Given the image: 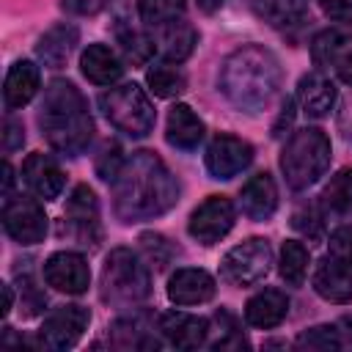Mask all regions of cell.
<instances>
[{"mask_svg":"<svg viewBox=\"0 0 352 352\" xmlns=\"http://www.w3.org/2000/svg\"><path fill=\"white\" fill-rule=\"evenodd\" d=\"M179 198V182L154 151H135L113 182V206L124 223L165 214Z\"/></svg>","mask_w":352,"mask_h":352,"instance_id":"obj_1","label":"cell"},{"mask_svg":"<svg viewBox=\"0 0 352 352\" xmlns=\"http://www.w3.org/2000/svg\"><path fill=\"white\" fill-rule=\"evenodd\" d=\"M278 88H280V63L267 47L248 44L234 50L223 60L220 91L234 107L245 113H258L272 102Z\"/></svg>","mask_w":352,"mask_h":352,"instance_id":"obj_2","label":"cell"},{"mask_svg":"<svg viewBox=\"0 0 352 352\" xmlns=\"http://www.w3.org/2000/svg\"><path fill=\"white\" fill-rule=\"evenodd\" d=\"M38 126H41L47 143L66 157H77L88 148V143L94 138V118L88 113L85 96L77 91L74 82L52 80L44 88Z\"/></svg>","mask_w":352,"mask_h":352,"instance_id":"obj_3","label":"cell"},{"mask_svg":"<svg viewBox=\"0 0 352 352\" xmlns=\"http://www.w3.org/2000/svg\"><path fill=\"white\" fill-rule=\"evenodd\" d=\"M330 157H333L330 138L316 126H302L286 140L280 151V170L289 187L308 190L327 173Z\"/></svg>","mask_w":352,"mask_h":352,"instance_id":"obj_4","label":"cell"},{"mask_svg":"<svg viewBox=\"0 0 352 352\" xmlns=\"http://www.w3.org/2000/svg\"><path fill=\"white\" fill-rule=\"evenodd\" d=\"M151 292L148 270L129 248H113L102 267V300L116 308H132Z\"/></svg>","mask_w":352,"mask_h":352,"instance_id":"obj_5","label":"cell"},{"mask_svg":"<svg viewBox=\"0 0 352 352\" xmlns=\"http://www.w3.org/2000/svg\"><path fill=\"white\" fill-rule=\"evenodd\" d=\"M99 104L107 121L129 138H146L154 129V121H157L154 104L138 82H124L104 91L99 96Z\"/></svg>","mask_w":352,"mask_h":352,"instance_id":"obj_6","label":"cell"},{"mask_svg":"<svg viewBox=\"0 0 352 352\" xmlns=\"http://www.w3.org/2000/svg\"><path fill=\"white\" fill-rule=\"evenodd\" d=\"M272 267V248L261 236L234 245L220 261V278L231 286H253L267 278Z\"/></svg>","mask_w":352,"mask_h":352,"instance_id":"obj_7","label":"cell"},{"mask_svg":"<svg viewBox=\"0 0 352 352\" xmlns=\"http://www.w3.org/2000/svg\"><path fill=\"white\" fill-rule=\"evenodd\" d=\"M3 228L19 245H36L47 236V214L41 204L30 195L6 198L3 204Z\"/></svg>","mask_w":352,"mask_h":352,"instance_id":"obj_8","label":"cell"},{"mask_svg":"<svg viewBox=\"0 0 352 352\" xmlns=\"http://www.w3.org/2000/svg\"><path fill=\"white\" fill-rule=\"evenodd\" d=\"M234 220H236L234 204L226 195H209L204 204H198L192 209L187 231L201 245H214L234 228Z\"/></svg>","mask_w":352,"mask_h":352,"instance_id":"obj_9","label":"cell"},{"mask_svg":"<svg viewBox=\"0 0 352 352\" xmlns=\"http://www.w3.org/2000/svg\"><path fill=\"white\" fill-rule=\"evenodd\" d=\"M91 322V311L82 305H58L55 311L47 314L41 330H38V341L47 349H72L82 333L88 330Z\"/></svg>","mask_w":352,"mask_h":352,"instance_id":"obj_10","label":"cell"},{"mask_svg":"<svg viewBox=\"0 0 352 352\" xmlns=\"http://www.w3.org/2000/svg\"><path fill=\"white\" fill-rule=\"evenodd\" d=\"M63 223L69 226V231L74 234V239L80 245L96 248V242L102 236V231H99V204H96V195L88 184H77L72 190V198L66 201Z\"/></svg>","mask_w":352,"mask_h":352,"instance_id":"obj_11","label":"cell"},{"mask_svg":"<svg viewBox=\"0 0 352 352\" xmlns=\"http://www.w3.org/2000/svg\"><path fill=\"white\" fill-rule=\"evenodd\" d=\"M44 280L55 292L82 294L91 286V267H88V261L80 253L60 250V253H52L44 261Z\"/></svg>","mask_w":352,"mask_h":352,"instance_id":"obj_12","label":"cell"},{"mask_svg":"<svg viewBox=\"0 0 352 352\" xmlns=\"http://www.w3.org/2000/svg\"><path fill=\"white\" fill-rule=\"evenodd\" d=\"M253 162V146L236 135H217L206 148V170L212 179H234Z\"/></svg>","mask_w":352,"mask_h":352,"instance_id":"obj_13","label":"cell"},{"mask_svg":"<svg viewBox=\"0 0 352 352\" xmlns=\"http://www.w3.org/2000/svg\"><path fill=\"white\" fill-rule=\"evenodd\" d=\"M22 179H25V184H28L38 198H44V201L60 198L63 184H66L60 165H58L50 154H44V151L28 154V160L22 162Z\"/></svg>","mask_w":352,"mask_h":352,"instance_id":"obj_14","label":"cell"},{"mask_svg":"<svg viewBox=\"0 0 352 352\" xmlns=\"http://www.w3.org/2000/svg\"><path fill=\"white\" fill-rule=\"evenodd\" d=\"M214 278L198 267H182L168 280V300L173 305H201L214 297Z\"/></svg>","mask_w":352,"mask_h":352,"instance_id":"obj_15","label":"cell"},{"mask_svg":"<svg viewBox=\"0 0 352 352\" xmlns=\"http://www.w3.org/2000/svg\"><path fill=\"white\" fill-rule=\"evenodd\" d=\"M165 341L176 349H195L206 341L209 336V322L204 316L195 314H184V311H168L160 316V327H157Z\"/></svg>","mask_w":352,"mask_h":352,"instance_id":"obj_16","label":"cell"},{"mask_svg":"<svg viewBox=\"0 0 352 352\" xmlns=\"http://www.w3.org/2000/svg\"><path fill=\"white\" fill-rule=\"evenodd\" d=\"M311 283H314V292L327 302H336V305L352 302V270L333 256H324L316 264Z\"/></svg>","mask_w":352,"mask_h":352,"instance_id":"obj_17","label":"cell"},{"mask_svg":"<svg viewBox=\"0 0 352 352\" xmlns=\"http://www.w3.org/2000/svg\"><path fill=\"white\" fill-rule=\"evenodd\" d=\"M165 140L173 148L182 151H192L198 148V143L204 140V121L195 116V110L184 102H176L168 113V124H165Z\"/></svg>","mask_w":352,"mask_h":352,"instance_id":"obj_18","label":"cell"},{"mask_svg":"<svg viewBox=\"0 0 352 352\" xmlns=\"http://www.w3.org/2000/svg\"><path fill=\"white\" fill-rule=\"evenodd\" d=\"M239 204H242V212L250 217V220H270L278 209V187H275V179L270 173H256L245 182L242 192H239Z\"/></svg>","mask_w":352,"mask_h":352,"instance_id":"obj_19","label":"cell"},{"mask_svg":"<svg viewBox=\"0 0 352 352\" xmlns=\"http://www.w3.org/2000/svg\"><path fill=\"white\" fill-rule=\"evenodd\" d=\"M154 44L160 50V55L170 63H182L184 58H190V52L195 50L198 44V33L190 22L182 19H173L162 28H154Z\"/></svg>","mask_w":352,"mask_h":352,"instance_id":"obj_20","label":"cell"},{"mask_svg":"<svg viewBox=\"0 0 352 352\" xmlns=\"http://www.w3.org/2000/svg\"><path fill=\"white\" fill-rule=\"evenodd\" d=\"M289 314V297L280 289H261L245 305V322L258 330L278 327Z\"/></svg>","mask_w":352,"mask_h":352,"instance_id":"obj_21","label":"cell"},{"mask_svg":"<svg viewBox=\"0 0 352 352\" xmlns=\"http://www.w3.org/2000/svg\"><path fill=\"white\" fill-rule=\"evenodd\" d=\"M297 102L308 118H324L336 102V82L322 72H311L297 85Z\"/></svg>","mask_w":352,"mask_h":352,"instance_id":"obj_22","label":"cell"},{"mask_svg":"<svg viewBox=\"0 0 352 352\" xmlns=\"http://www.w3.org/2000/svg\"><path fill=\"white\" fill-rule=\"evenodd\" d=\"M77 41H80L77 28L63 22V25L50 28V30L38 38L36 55H38V60H41L44 66L60 69V66H66V60H69V55L74 52V44H77Z\"/></svg>","mask_w":352,"mask_h":352,"instance_id":"obj_23","label":"cell"},{"mask_svg":"<svg viewBox=\"0 0 352 352\" xmlns=\"http://www.w3.org/2000/svg\"><path fill=\"white\" fill-rule=\"evenodd\" d=\"M38 91V66L33 60H16L8 74H6V85H3V102L8 110L25 107Z\"/></svg>","mask_w":352,"mask_h":352,"instance_id":"obj_24","label":"cell"},{"mask_svg":"<svg viewBox=\"0 0 352 352\" xmlns=\"http://www.w3.org/2000/svg\"><path fill=\"white\" fill-rule=\"evenodd\" d=\"M80 69L94 85H113L124 74L118 55L104 44H88L80 55Z\"/></svg>","mask_w":352,"mask_h":352,"instance_id":"obj_25","label":"cell"},{"mask_svg":"<svg viewBox=\"0 0 352 352\" xmlns=\"http://www.w3.org/2000/svg\"><path fill=\"white\" fill-rule=\"evenodd\" d=\"M322 206L330 214H349L352 212V168H341L327 187L322 190Z\"/></svg>","mask_w":352,"mask_h":352,"instance_id":"obj_26","label":"cell"},{"mask_svg":"<svg viewBox=\"0 0 352 352\" xmlns=\"http://www.w3.org/2000/svg\"><path fill=\"white\" fill-rule=\"evenodd\" d=\"M146 85L151 88L154 96L160 99H173L187 88V80L182 74V69H176L170 60L168 63H157L146 72Z\"/></svg>","mask_w":352,"mask_h":352,"instance_id":"obj_27","label":"cell"},{"mask_svg":"<svg viewBox=\"0 0 352 352\" xmlns=\"http://www.w3.org/2000/svg\"><path fill=\"white\" fill-rule=\"evenodd\" d=\"M278 270H280V278L289 286H302L305 275H308V250H305V245L297 242V239H286L283 248H280Z\"/></svg>","mask_w":352,"mask_h":352,"instance_id":"obj_28","label":"cell"},{"mask_svg":"<svg viewBox=\"0 0 352 352\" xmlns=\"http://www.w3.org/2000/svg\"><path fill=\"white\" fill-rule=\"evenodd\" d=\"M253 8L270 25L283 28V25L297 22L305 14V0H253Z\"/></svg>","mask_w":352,"mask_h":352,"instance_id":"obj_29","label":"cell"},{"mask_svg":"<svg viewBox=\"0 0 352 352\" xmlns=\"http://www.w3.org/2000/svg\"><path fill=\"white\" fill-rule=\"evenodd\" d=\"M184 0H138V14L148 28H162L184 16Z\"/></svg>","mask_w":352,"mask_h":352,"instance_id":"obj_30","label":"cell"},{"mask_svg":"<svg viewBox=\"0 0 352 352\" xmlns=\"http://www.w3.org/2000/svg\"><path fill=\"white\" fill-rule=\"evenodd\" d=\"M294 346L300 349H341L344 346V338H341V330L336 324H319V327H308L297 336Z\"/></svg>","mask_w":352,"mask_h":352,"instance_id":"obj_31","label":"cell"},{"mask_svg":"<svg viewBox=\"0 0 352 352\" xmlns=\"http://www.w3.org/2000/svg\"><path fill=\"white\" fill-rule=\"evenodd\" d=\"M338 50H341V36H338L333 28H330V30L316 33V36H314V41H311V58H314V63H316L319 69H324V66L336 63Z\"/></svg>","mask_w":352,"mask_h":352,"instance_id":"obj_32","label":"cell"},{"mask_svg":"<svg viewBox=\"0 0 352 352\" xmlns=\"http://www.w3.org/2000/svg\"><path fill=\"white\" fill-rule=\"evenodd\" d=\"M214 322L220 324L223 333L217 336V341H212V349H245V346H248V338L242 336L236 319H234L228 311H217Z\"/></svg>","mask_w":352,"mask_h":352,"instance_id":"obj_33","label":"cell"},{"mask_svg":"<svg viewBox=\"0 0 352 352\" xmlns=\"http://www.w3.org/2000/svg\"><path fill=\"white\" fill-rule=\"evenodd\" d=\"M118 41H121V47H124V52H126V58H129L132 63H146V60L151 58V52L157 50L154 38H148V36H143V33H138V30H124V33H118Z\"/></svg>","mask_w":352,"mask_h":352,"instance_id":"obj_34","label":"cell"},{"mask_svg":"<svg viewBox=\"0 0 352 352\" xmlns=\"http://www.w3.org/2000/svg\"><path fill=\"white\" fill-rule=\"evenodd\" d=\"M341 38H352V0H319Z\"/></svg>","mask_w":352,"mask_h":352,"instance_id":"obj_35","label":"cell"},{"mask_svg":"<svg viewBox=\"0 0 352 352\" xmlns=\"http://www.w3.org/2000/svg\"><path fill=\"white\" fill-rule=\"evenodd\" d=\"M140 248L143 253L148 256V261L157 267V270H165L173 258V248L168 245V239L162 234H143L140 236Z\"/></svg>","mask_w":352,"mask_h":352,"instance_id":"obj_36","label":"cell"},{"mask_svg":"<svg viewBox=\"0 0 352 352\" xmlns=\"http://www.w3.org/2000/svg\"><path fill=\"white\" fill-rule=\"evenodd\" d=\"M330 256L352 270V226H341L330 234Z\"/></svg>","mask_w":352,"mask_h":352,"instance_id":"obj_37","label":"cell"},{"mask_svg":"<svg viewBox=\"0 0 352 352\" xmlns=\"http://www.w3.org/2000/svg\"><path fill=\"white\" fill-rule=\"evenodd\" d=\"M121 165H124V160H121V148H118L116 143H110V146L102 151V157L96 160V173H99V179H104V182H116Z\"/></svg>","mask_w":352,"mask_h":352,"instance_id":"obj_38","label":"cell"},{"mask_svg":"<svg viewBox=\"0 0 352 352\" xmlns=\"http://www.w3.org/2000/svg\"><path fill=\"white\" fill-rule=\"evenodd\" d=\"M292 226H294L297 231H302L308 239H322V214H319L316 209H311V206L294 212Z\"/></svg>","mask_w":352,"mask_h":352,"instance_id":"obj_39","label":"cell"},{"mask_svg":"<svg viewBox=\"0 0 352 352\" xmlns=\"http://www.w3.org/2000/svg\"><path fill=\"white\" fill-rule=\"evenodd\" d=\"M6 132H3V148L6 151H14L16 146H22L25 143V135H22V124H16V121H6V126H3Z\"/></svg>","mask_w":352,"mask_h":352,"instance_id":"obj_40","label":"cell"},{"mask_svg":"<svg viewBox=\"0 0 352 352\" xmlns=\"http://www.w3.org/2000/svg\"><path fill=\"white\" fill-rule=\"evenodd\" d=\"M336 74H338V80L341 82H346V85H352V50H346V52H341L338 58H336Z\"/></svg>","mask_w":352,"mask_h":352,"instance_id":"obj_41","label":"cell"},{"mask_svg":"<svg viewBox=\"0 0 352 352\" xmlns=\"http://www.w3.org/2000/svg\"><path fill=\"white\" fill-rule=\"evenodd\" d=\"M104 6V0H63V8L74 14H96Z\"/></svg>","mask_w":352,"mask_h":352,"instance_id":"obj_42","label":"cell"},{"mask_svg":"<svg viewBox=\"0 0 352 352\" xmlns=\"http://www.w3.org/2000/svg\"><path fill=\"white\" fill-rule=\"evenodd\" d=\"M11 184H14V168L11 162H3V195L11 192Z\"/></svg>","mask_w":352,"mask_h":352,"instance_id":"obj_43","label":"cell"},{"mask_svg":"<svg viewBox=\"0 0 352 352\" xmlns=\"http://www.w3.org/2000/svg\"><path fill=\"white\" fill-rule=\"evenodd\" d=\"M11 305H14V292H11V286L8 283H3V316H8V311H11Z\"/></svg>","mask_w":352,"mask_h":352,"instance_id":"obj_44","label":"cell"},{"mask_svg":"<svg viewBox=\"0 0 352 352\" xmlns=\"http://www.w3.org/2000/svg\"><path fill=\"white\" fill-rule=\"evenodd\" d=\"M195 3H198V8H201V11H206V14H214V11H217V8H220L226 0H195Z\"/></svg>","mask_w":352,"mask_h":352,"instance_id":"obj_45","label":"cell"}]
</instances>
